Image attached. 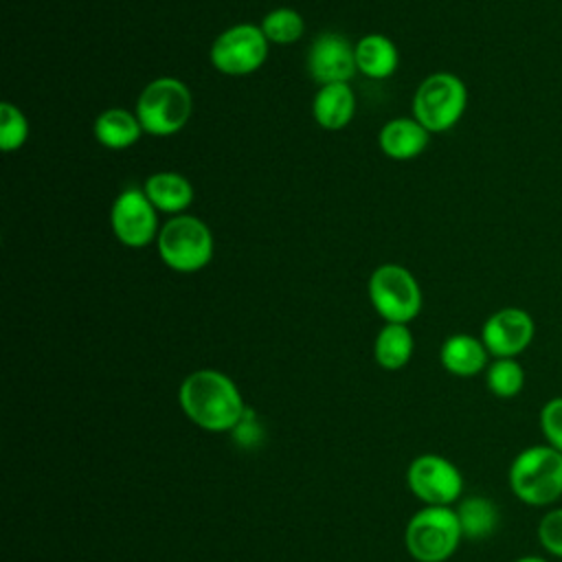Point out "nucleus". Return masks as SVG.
<instances>
[{
  "instance_id": "nucleus-18",
  "label": "nucleus",
  "mask_w": 562,
  "mask_h": 562,
  "mask_svg": "<svg viewBox=\"0 0 562 562\" xmlns=\"http://www.w3.org/2000/svg\"><path fill=\"white\" fill-rule=\"evenodd\" d=\"M356 66L371 79H386L397 68V48L386 35H364L356 44Z\"/></svg>"
},
{
  "instance_id": "nucleus-3",
  "label": "nucleus",
  "mask_w": 562,
  "mask_h": 562,
  "mask_svg": "<svg viewBox=\"0 0 562 562\" xmlns=\"http://www.w3.org/2000/svg\"><path fill=\"white\" fill-rule=\"evenodd\" d=\"M461 540L463 531L454 507L424 505L404 527V547L415 562H446Z\"/></svg>"
},
{
  "instance_id": "nucleus-1",
  "label": "nucleus",
  "mask_w": 562,
  "mask_h": 562,
  "mask_svg": "<svg viewBox=\"0 0 562 562\" xmlns=\"http://www.w3.org/2000/svg\"><path fill=\"white\" fill-rule=\"evenodd\" d=\"M184 417L206 432H231L246 417V402L239 386L217 369L189 373L178 389Z\"/></svg>"
},
{
  "instance_id": "nucleus-25",
  "label": "nucleus",
  "mask_w": 562,
  "mask_h": 562,
  "mask_svg": "<svg viewBox=\"0 0 562 562\" xmlns=\"http://www.w3.org/2000/svg\"><path fill=\"white\" fill-rule=\"evenodd\" d=\"M540 430L544 443L562 452V395L551 397L540 408Z\"/></svg>"
},
{
  "instance_id": "nucleus-15",
  "label": "nucleus",
  "mask_w": 562,
  "mask_h": 562,
  "mask_svg": "<svg viewBox=\"0 0 562 562\" xmlns=\"http://www.w3.org/2000/svg\"><path fill=\"white\" fill-rule=\"evenodd\" d=\"M356 110V99L349 83H327L314 97L312 114L325 130H342Z\"/></svg>"
},
{
  "instance_id": "nucleus-26",
  "label": "nucleus",
  "mask_w": 562,
  "mask_h": 562,
  "mask_svg": "<svg viewBox=\"0 0 562 562\" xmlns=\"http://www.w3.org/2000/svg\"><path fill=\"white\" fill-rule=\"evenodd\" d=\"M514 562H549V560L542 555H522V558H516Z\"/></svg>"
},
{
  "instance_id": "nucleus-13",
  "label": "nucleus",
  "mask_w": 562,
  "mask_h": 562,
  "mask_svg": "<svg viewBox=\"0 0 562 562\" xmlns=\"http://www.w3.org/2000/svg\"><path fill=\"white\" fill-rule=\"evenodd\" d=\"M441 367L457 378H472L487 369L490 351L483 340L470 334H452L439 349Z\"/></svg>"
},
{
  "instance_id": "nucleus-16",
  "label": "nucleus",
  "mask_w": 562,
  "mask_h": 562,
  "mask_svg": "<svg viewBox=\"0 0 562 562\" xmlns=\"http://www.w3.org/2000/svg\"><path fill=\"white\" fill-rule=\"evenodd\" d=\"M463 538L468 540H485L501 525L498 505L487 496H465L454 507Z\"/></svg>"
},
{
  "instance_id": "nucleus-5",
  "label": "nucleus",
  "mask_w": 562,
  "mask_h": 562,
  "mask_svg": "<svg viewBox=\"0 0 562 562\" xmlns=\"http://www.w3.org/2000/svg\"><path fill=\"white\" fill-rule=\"evenodd\" d=\"M468 105L465 83L452 72L426 77L413 97V116L428 132H448L459 123Z\"/></svg>"
},
{
  "instance_id": "nucleus-22",
  "label": "nucleus",
  "mask_w": 562,
  "mask_h": 562,
  "mask_svg": "<svg viewBox=\"0 0 562 562\" xmlns=\"http://www.w3.org/2000/svg\"><path fill=\"white\" fill-rule=\"evenodd\" d=\"M303 18L299 15V11L281 7L270 11L263 22H261V31L268 37V42L274 44H292L303 35Z\"/></svg>"
},
{
  "instance_id": "nucleus-8",
  "label": "nucleus",
  "mask_w": 562,
  "mask_h": 562,
  "mask_svg": "<svg viewBox=\"0 0 562 562\" xmlns=\"http://www.w3.org/2000/svg\"><path fill=\"white\" fill-rule=\"evenodd\" d=\"M406 485L417 501L430 507H452L463 494V474L446 457L424 452L406 468Z\"/></svg>"
},
{
  "instance_id": "nucleus-4",
  "label": "nucleus",
  "mask_w": 562,
  "mask_h": 562,
  "mask_svg": "<svg viewBox=\"0 0 562 562\" xmlns=\"http://www.w3.org/2000/svg\"><path fill=\"white\" fill-rule=\"evenodd\" d=\"M193 112L189 88L176 77H160L145 86L136 101V116L143 132L151 136H171L180 132Z\"/></svg>"
},
{
  "instance_id": "nucleus-12",
  "label": "nucleus",
  "mask_w": 562,
  "mask_h": 562,
  "mask_svg": "<svg viewBox=\"0 0 562 562\" xmlns=\"http://www.w3.org/2000/svg\"><path fill=\"white\" fill-rule=\"evenodd\" d=\"M356 68V46L340 33L318 35L307 53V70L321 86L347 83Z\"/></svg>"
},
{
  "instance_id": "nucleus-19",
  "label": "nucleus",
  "mask_w": 562,
  "mask_h": 562,
  "mask_svg": "<svg viewBox=\"0 0 562 562\" xmlns=\"http://www.w3.org/2000/svg\"><path fill=\"white\" fill-rule=\"evenodd\" d=\"M140 132H143V125L138 116L121 108L101 112L94 123V136L108 149H125L134 145Z\"/></svg>"
},
{
  "instance_id": "nucleus-10",
  "label": "nucleus",
  "mask_w": 562,
  "mask_h": 562,
  "mask_svg": "<svg viewBox=\"0 0 562 562\" xmlns=\"http://www.w3.org/2000/svg\"><path fill=\"white\" fill-rule=\"evenodd\" d=\"M533 336V316L522 307H501L481 327V340L492 358H518Z\"/></svg>"
},
{
  "instance_id": "nucleus-2",
  "label": "nucleus",
  "mask_w": 562,
  "mask_h": 562,
  "mask_svg": "<svg viewBox=\"0 0 562 562\" xmlns=\"http://www.w3.org/2000/svg\"><path fill=\"white\" fill-rule=\"evenodd\" d=\"M512 494L531 507H549L562 496V452L549 443L520 450L507 472Z\"/></svg>"
},
{
  "instance_id": "nucleus-24",
  "label": "nucleus",
  "mask_w": 562,
  "mask_h": 562,
  "mask_svg": "<svg viewBox=\"0 0 562 562\" xmlns=\"http://www.w3.org/2000/svg\"><path fill=\"white\" fill-rule=\"evenodd\" d=\"M538 540L549 555L562 558V507L544 512L538 522Z\"/></svg>"
},
{
  "instance_id": "nucleus-6",
  "label": "nucleus",
  "mask_w": 562,
  "mask_h": 562,
  "mask_svg": "<svg viewBox=\"0 0 562 562\" xmlns=\"http://www.w3.org/2000/svg\"><path fill=\"white\" fill-rule=\"evenodd\" d=\"M160 259L176 272H198L213 257V235L193 215L169 220L158 233Z\"/></svg>"
},
{
  "instance_id": "nucleus-14",
  "label": "nucleus",
  "mask_w": 562,
  "mask_h": 562,
  "mask_svg": "<svg viewBox=\"0 0 562 562\" xmlns=\"http://www.w3.org/2000/svg\"><path fill=\"white\" fill-rule=\"evenodd\" d=\"M430 132L417 119H393L380 130V149L395 158L408 160L419 156L428 145Z\"/></svg>"
},
{
  "instance_id": "nucleus-11",
  "label": "nucleus",
  "mask_w": 562,
  "mask_h": 562,
  "mask_svg": "<svg viewBox=\"0 0 562 562\" xmlns=\"http://www.w3.org/2000/svg\"><path fill=\"white\" fill-rule=\"evenodd\" d=\"M156 206L143 189H123L112 204V231L116 239L130 248L147 246L156 237Z\"/></svg>"
},
{
  "instance_id": "nucleus-7",
  "label": "nucleus",
  "mask_w": 562,
  "mask_h": 562,
  "mask_svg": "<svg viewBox=\"0 0 562 562\" xmlns=\"http://www.w3.org/2000/svg\"><path fill=\"white\" fill-rule=\"evenodd\" d=\"M369 299L386 323H408L422 310V290L415 277L397 266L384 263L369 279Z\"/></svg>"
},
{
  "instance_id": "nucleus-17",
  "label": "nucleus",
  "mask_w": 562,
  "mask_h": 562,
  "mask_svg": "<svg viewBox=\"0 0 562 562\" xmlns=\"http://www.w3.org/2000/svg\"><path fill=\"white\" fill-rule=\"evenodd\" d=\"M143 191L156 206V211L165 213H180L193 200V187L189 184V180L173 171H160L149 176Z\"/></svg>"
},
{
  "instance_id": "nucleus-20",
  "label": "nucleus",
  "mask_w": 562,
  "mask_h": 562,
  "mask_svg": "<svg viewBox=\"0 0 562 562\" xmlns=\"http://www.w3.org/2000/svg\"><path fill=\"white\" fill-rule=\"evenodd\" d=\"M413 334L404 323H386L375 338V362L386 371L404 369L413 356Z\"/></svg>"
},
{
  "instance_id": "nucleus-9",
  "label": "nucleus",
  "mask_w": 562,
  "mask_h": 562,
  "mask_svg": "<svg viewBox=\"0 0 562 562\" xmlns=\"http://www.w3.org/2000/svg\"><path fill=\"white\" fill-rule=\"evenodd\" d=\"M268 57V37L261 26L235 24L211 46V64L224 75H248Z\"/></svg>"
},
{
  "instance_id": "nucleus-21",
  "label": "nucleus",
  "mask_w": 562,
  "mask_h": 562,
  "mask_svg": "<svg viewBox=\"0 0 562 562\" xmlns=\"http://www.w3.org/2000/svg\"><path fill=\"white\" fill-rule=\"evenodd\" d=\"M485 384L494 397L512 400L525 386V369L516 358H494L485 369Z\"/></svg>"
},
{
  "instance_id": "nucleus-23",
  "label": "nucleus",
  "mask_w": 562,
  "mask_h": 562,
  "mask_svg": "<svg viewBox=\"0 0 562 562\" xmlns=\"http://www.w3.org/2000/svg\"><path fill=\"white\" fill-rule=\"evenodd\" d=\"M29 136V123L22 110L9 101L0 105V147L2 151H15Z\"/></svg>"
}]
</instances>
